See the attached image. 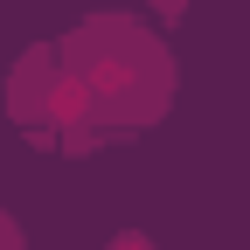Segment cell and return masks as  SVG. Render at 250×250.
Instances as JSON below:
<instances>
[{
  "label": "cell",
  "instance_id": "obj_2",
  "mask_svg": "<svg viewBox=\"0 0 250 250\" xmlns=\"http://www.w3.org/2000/svg\"><path fill=\"white\" fill-rule=\"evenodd\" d=\"M0 250H28V243H21V223H14L7 208H0Z\"/></svg>",
  "mask_w": 250,
  "mask_h": 250
},
{
  "label": "cell",
  "instance_id": "obj_1",
  "mask_svg": "<svg viewBox=\"0 0 250 250\" xmlns=\"http://www.w3.org/2000/svg\"><path fill=\"white\" fill-rule=\"evenodd\" d=\"M49 104H35V118L49 125H146L174 98V56L125 14H98L90 28H77L70 42H56L49 56Z\"/></svg>",
  "mask_w": 250,
  "mask_h": 250
}]
</instances>
